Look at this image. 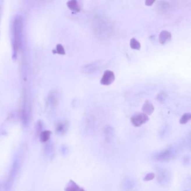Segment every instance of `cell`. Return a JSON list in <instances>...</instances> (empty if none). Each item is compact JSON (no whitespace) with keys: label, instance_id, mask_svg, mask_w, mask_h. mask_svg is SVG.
I'll return each mask as SVG.
<instances>
[{"label":"cell","instance_id":"6da1fadb","mask_svg":"<svg viewBox=\"0 0 191 191\" xmlns=\"http://www.w3.org/2000/svg\"><path fill=\"white\" fill-rule=\"evenodd\" d=\"M21 165H22V162L20 159H19L18 158H15L13 162L8 179L6 181L3 186L4 191H11L15 178L17 176L18 172L19 171V170L20 169Z\"/></svg>","mask_w":191,"mask_h":191},{"label":"cell","instance_id":"7a4b0ae2","mask_svg":"<svg viewBox=\"0 0 191 191\" xmlns=\"http://www.w3.org/2000/svg\"><path fill=\"white\" fill-rule=\"evenodd\" d=\"M22 33V21L20 17H15L13 24V47L14 54H16V52L20 45V37Z\"/></svg>","mask_w":191,"mask_h":191},{"label":"cell","instance_id":"3957f363","mask_svg":"<svg viewBox=\"0 0 191 191\" xmlns=\"http://www.w3.org/2000/svg\"><path fill=\"white\" fill-rule=\"evenodd\" d=\"M176 155V150L170 147L164 150L156 152L152 155L153 159L155 162H166L172 160Z\"/></svg>","mask_w":191,"mask_h":191},{"label":"cell","instance_id":"277c9868","mask_svg":"<svg viewBox=\"0 0 191 191\" xmlns=\"http://www.w3.org/2000/svg\"><path fill=\"white\" fill-rule=\"evenodd\" d=\"M149 121V117L144 113H137L131 118V122L135 127H140Z\"/></svg>","mask_w":191,"mask_h":191},{"label":"cell","instance_id":"5b68a950","mask_svg":"<svg viewBox=\"0 0 191 191\" xmlns=\"http://www.w3.org/2000/svg\"><path fill=\"white\" fill-rule=\"evenodd\" d=\"M170 173L168 169L159 168L157 170V180L159 184L162 185L168 183L170 180Z\"/></svg>","mask_w":191,"mask_h":191},{"label":"cell","instance_id":"8992f818","mask_svg":"<svg viewBox=\"0 0 191 191\" xmlns=\"http://www.w3.org/2000/svg\"><path fill=\"white\" fill-rule=\"evenodd\" d=\"M115 80L114 73L109 70H105L104 72L103 76L100 80V83L105 86L110 85Z\"/></svg>","mask_w":191,"mask_h":191},{"label":"cell","instance_id":"52a82bcc","mask_svg":"<svg viewBox=\"0 0 191 191\" xmlns=\"http://www.w3.org/2000/svg\"><path fill=\"white\" fill-rule=\"evenodd\" d=\"M136 187V181L130 177H126L123 179L122 187L124 191H132Z\"/></svg>","mask_w":191,"mask_h":191},{"label":"cell","instance_id":"ba28073f","mask_svg":"<svg viewBox=\"0 0 191 191\" xmlns=\"http://www.w3.org/2000/svg\"><path fill=\"white\" fill-rule=\"evenodd\" d=\"M68 128V123L66 121L59 122L56 125V133L59 136H63L67 132Z\"/></svg>","mask_w":191,"mask_h":191},{"label":"cell","instance_id":"9c48e42d","mask_svg":"<svg viewBox=\"0 0 191 191\" xmlns=\"http://www.w3.org/2000/svg\"><path fill=\"white\" fill-rule=\"evenodd\" d=\"M103 135L105 140L108 142H110L114 138V128L110 125H108L105 127L103 131Z\"/></svg>","mask_w":191,"mask_h":191},{"label":"cell","instance_id":"30bf717a","mask_svg":"<svg viewBox=\"0 0 191 191\" xmlns=\"http://www.w3.org/2000/svg\"><path fill=\"white\" fill-rule=\"evenodd\" d=\"M171 39V34L168 30H162L159 36V42L161 44H165Z\"/></svg>","mask_w":191,"mask_h":191},{"label":"cell","instance_id":"8fae6325","mask_svg":"<svg viewBox=\"0 0 191 191\" xmlns=\"http://www.w3.org/2000/svg\"><path fill=\"white\" fill-rule=\"evenodd\" d=\"M99 65L100 62H99L98 61L86 65L85 66L83 67V71L84 72H86L87 74L93 73L96 70H98V69L99 68Z\"/></svg>","mask_w":191,"mask_h":191},{"label":"cell","instance_id":"7c38bea8","mask_svg":"<svg viewBox=\"0 0 191 191\" xmlns=\"http://www.w3.org/2000/svg\"><path fill=\"white\" fill-rule=\"evenodd\" d=\"M155 108L154 105L148 100H145L142 107V110L146 115H151L154 111Z\"/></svg>","mask_w":191,"mask_h":191},{"label":"cell","instance_id":"4fadbf2b","mask_svg":"<svg viewBox=\"0 0 191 191\" xmlns=\"http://www.w3.org/2000/svg\"><path fill=\"white\" fill-rule=\"evenodd\" d=\"M67 6L71 10L79 13L81 11V7L79 3L76 0H71L67 2Z\"/></svg>","mask_w":191,"mask_h":191},{"label":"cell","instance_id":"5bb4252c","mask_svg":"<svg viewBox=\"0 0 191 191\" xmlns=\"http://www.w3.org/2000/svg\"><path fill=\"white\" fill-rule=\"evenodd\" d=\"M51 135V132L48 130L42 131L39 134V140L43 143H46L49 139Z\"/></svg>","mask_w":191,"mask_h":191},{"label":"cell","instance_id":"9a60e30c","mask_svg":"<svg viewBox=\"0 0 191 191\" xmlns=\"http://www.w3.org/2000/svg\"><path fill=\"white\" fill-rule=\"evenodd\" d=\"M54 145L53 144V142H47L46 144L44 146V151H45V153L48 155H51L53 154L54 153Z\"/></svg>","mask_w":191,"mask_h":191},{"label":"cell","instance_id":"2e32d148","mask_svg":"<svg viewBox=\"0 0 191 191\" xmlns=\"http://www.w3.org/2000/svg\"><path fill=\"white\" fill-rule=\"evenodd\" d=\"M79 188L80 187L74 181L70 180L65 188V191H77Z\"/></svg>","mask_w":191,"mask_h":191},{"label":"cell","instance_id":"e0dca14e","mask_svg":"<svg viewBox=\"0 0 191 191\" xmlns=\"http://www.w3.org/2000/svg\"><path fill=\"white\" fill-rule=\"evenodd\" d=\"M130 47L133 49L140 50L141 49V44H140V42L135 38H132L130 40Z\"/></svg>","mask_w":191,"mask_h":191},{"label":"cell","instance_id":"ac0fdd59","mask_svg":"<svg viewBox=\"0 0 191 191\" xmlns=\"http://www.w3.org/2000/svg\"><path fill=\"white\" fill-rule=\"evenodd\" d=\"M191 118V113H185L181 117L179 120V123L181 125H185L187 123Z\"/></svg>","mask_w":191,"mask_h":191},{"label":"cell","instance_id":"d6986e66","mask_svg":"<svg viewBox=\"0 0 191 191\" xmlns=\"http://www.w3.org/2000/svg\"><path fill=\"white\" fill-rule=\"evenodd\" d=\"M56 52L59 54L64 55L66 54V52L65 51L64 47L61 44H58L56 46Z\"/></svg>","mask_w":191,"mask_h":191},{"label":"cell","instance_id":"ffe728a7","mask_svg":"<svg viewBox=\"0 0 191 191\" xmlns=\"http://www.w3.org/2000/svg\"><path fill=\"white\" fill-rule=\"evenodd\" d=\"M155 174L154 173H148L147 174L144 178V181L145 182H148L150 181H152L155 178Z\"/></svg>","mask_w":191,"mask_h":191},{"label":"cell","instance_id":"44dd1931","mask_svg":"<svg viewBox=\"0 0 191 191\" xmlns=\"http://www.w3.org/2000/svg\"><path fill=\"white\" fill-rule=\"evenodd\" d=\"M49 102L51 103V104L54 105L56 103V101H57V96H56L55 93H53L52 94H49Z\"/></svg>","mask_w":191,"mask_h":191},{"label":"cell","instance_id":"7402d4cb","mask_svg":"<svg viewBox=\"0 0 191 191\" xmlns=\"http://www.w3.org/2000/svg\"><path fill=\"white\" fill-rule=\"evenodd\" d=\"M43 128V124L41 121H39L37 123V127H36V133L37 134H40L42 132V130Z\"/></svg>","mask_w":191,"mask_h":191},{"label":"cell","instance_id":"603a6c76","mask_svg":"<svg viewBox=\"0 0 191 191\" xmlns=\"http://www.w3.org/2000/svg\"><path fill=\"white\" fill-rule=\"evenodd\" d=\"M61 151L63 154H67L68 152V147H67L66 145H63L61 148Z\"/></svg>","mask_w":191,"mask_h":191},{"label":"cell","instance_id":"cb8c5ba5","mask_svg":"<svg viewBox=\"0 0 191 191\" xmlns=\"http://www.w3.org/2000/svg\"><path fill=\"white\" fill-rule=\"evenodd\" d=\"M165 98V94L164 93H160L158 96V99L160 101H162V100H164Z\"/></svg>","mask_w":191,"mask_h":191},{"label":"cell","instance_id":"d4e9b609","mask_svg":"<svg viewBox=\"0 0 191 191\" xmlns=\"http://www.w3.org/2000/svg\"><path fill=\"white\" fill-rule=\"evenodd\" d=\"M155 2V1H151V0H146L145 1V5H147V6H152L153 4Z\"/></svg>","mask_w":191,"mask_h":191},{"label":"cell","instance_id":"484cf974","mask_svg":"<svg viewBox=\"0 0 191 191\" xmlns=\"http://www.w3.org/2000/svg\"><path fill=\"white\" fill-rule=\"evenodd\" d=\"M77 191H86L83 188H79V189L77 190Z\"/></svg>","mask_w":191,"mask_h":191},{"label":"cell","instance_id":"4316f807","mask_svg":"<svg viewBox=\"0 0 191 191\" xmlns=\"http://www.w3.org/2000/svg\"></svg>","mask_w":191,"mask_h":191}]
</instances>
